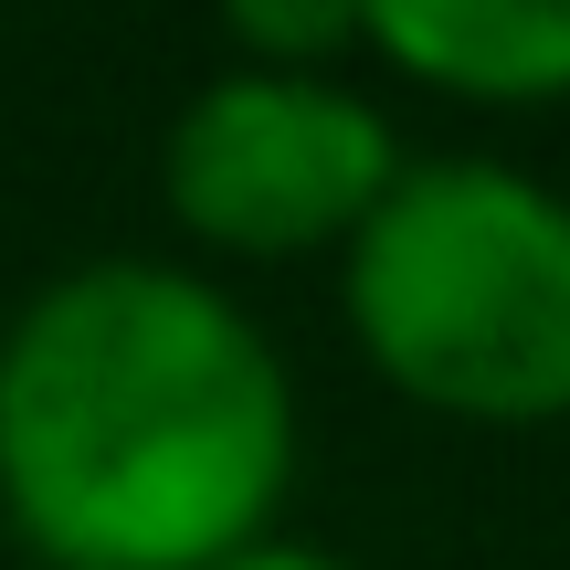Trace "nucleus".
I'll return each mask as SVG.
<instances>
[{"instance_id":"obj_1","label":"nucleus","mask_w":570,"mask_h":570,"mask_svg":"<svg viewBox=\"0 0 570 570\" xmlns=\"http://www.w3.org/2000/svg\"><path fill=\"white\" fill-rule=\"evenodd\" d=\"M296 487V381L212 275L96 254L0 327V518L32 570H223Z\"/></svg>"},{"instance_id":"obj_2","label":"nucleus","mask_w":570,"mask_h":570,"mask_svg":"<svg viewBox=\"0 0 570 570\" xmlns=\"http://www.w3.org/2000/svg\"><path fill=\"white\" fill-rule=\"evenodd\" d=\"M338 317L402 402L529 433L570 412V202L518 159H402L338 254Z\"/></svg>"},{"instance_id":"obj_3","label":"nucleus","mask_w":570,"mask_h":570,"mask_svg":"<svg viewBox=\"0 0 570 570\" xmlns=\"http://www.w3.org/2000/svg\"><path fill=\"white\" fill-rule=\"evenodd\" d=\"M402 180L391 117L338 75H212L159 138V190L190 244L285 265V254H348V233Z\"/></svg>"},{"instance_id":"obj_4","label":"nucleus","mask_w":570,"mask_h":570,"mask_svg":"<svg viewBox=\"0 0 570 570\" xmlns=\"http://www.w3.org/2000/svg\"><path fill=\"white\" fill-rule=\"evenodd\" d=\"M360 42L465 106H570V0H360Z\"/></svg>"},{"instance_id":"obj_5","label":"nucleus","mask_w":570,"mask_h":570,"mask_svg":"<svg viewBox=\"0 0 570 570\" xmlns=\"http://www.w3.org/2000/svg\"><path fill=\"white\" fill-rule=\"evenodd\" d=\"M244 75H327L360 42V0H212Z\"/></svg>"},{"instance_id":"obj_6","label":"nucleus","mask_w":570,"mask_h":570,"mask_svg":"<svg viewBox=\"0 0 570 570\" xmlns=\"http://www.w3.org/2000/svg\"><path fill=\"white\" fill-rule=\"evenodd\" d=\"M223 570H348V560H327V550H306V539H254V550H233Z\"/></svg>"}]
</instances>
